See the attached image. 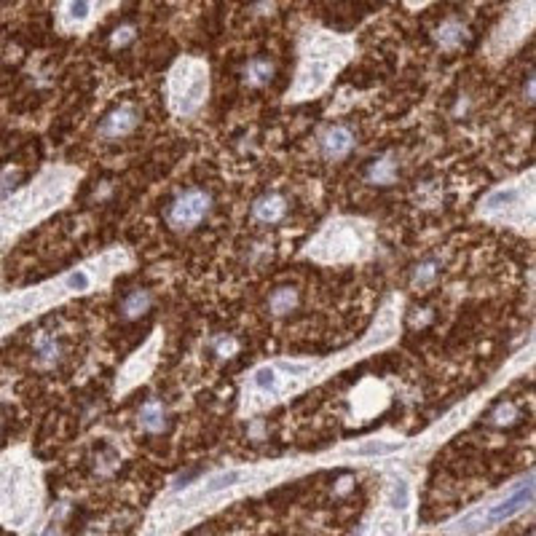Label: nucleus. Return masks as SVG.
<instances>
[{
  "label": "nucleus",
  "mask_w": 536,
  "mask_h": 536,
  "mask_svg": "<svg viewBox=\"0 0 536 536\" xmlns=\"http://www.w3.org/2000/svg\"><path fill=\"white\" fill-rule=\"evenodd\" d=\"M536 499V472L523 478V480L510 491V496H504L501 501H496L494 507H488L485 512L478 510L472 515H466L462 520V531L464 534H472V531H480V528H491V526H499L504 520H512L515 515H520L526 507H531Z\"/></svg>",
  "instance_id": "1"
},
{
  "label": "nucleus",
  "mask_w": 536,
  "mask_h": 536,
  "mask_svg": "<svg viewBox=\"0 0 536 536\" xmlns=\"http://www.w3.org/2000/svg\"><path fill=\"white\" fill-rule=\"evenodd\" d=\"M482 212L491 218H499V220L518 222V225L536 220V183L523 180L518 185L494 190L482 204Z\"/></svg>",
  "instance_id": "2"
},
{
  "label": "nucleus",
  "mask_w": 536,
  "mask_h": 536,
  "mask_svg": "<svg viewBox=\"0 0 536 536\" xmlns=\"http://www.w3.org/2000/svg\"><path fill=\"white\" fill-rule=\"evenodd\" d=\"M169 92H172V108L180 115L196 113L206 94V67L196 59H183L172 70Z\"/></svg>",
  "instance_id": "3"
},
{
  "label": "nucleus",
  "mask_w": 536,
  "mask_h": 536,
  "mask_svg": "<svg viewBox=\"0 0 536 536\" xmlns=\"http://www.w3.org/2000/svg\"><path fill=\"white\" fill-rule=\"evenodd\" d=\"M209 209H212V196L206 190H202V188H185L183 193H177V199L167 206L164 218H167V225L172 231L188 234V231H193L209 215Z\"/></svg>",
  "instance_id": "4"
},
{
  "label": "nucleus",
  "mask_w": 536,
  "mask_h": 536,
  "mask_svg": "<svg viewBox=\"0 0 536 536\" xmlns=\"http://www.w3.org/2000/svg\"><path fill=\"white\" fill-rule=\"evenodd\" d=\"M316 247H330L325 260H341L357 255V247H362V241H359V234L354 225H333L327 234L319 236Z\"/></svg>",
  "instance_id": "5"
},
{
  "label": "nucleus",
  "mask_w": 536,
  "mask_h": 536,
  "mask_svg": "<svg viewBox=\"0 0 536 536\" xmlns=\"http://www.w3.org/2000/svg\"><path fill=\"white\" fill-rule=\"evenodd\" d=\"M137 124H140V111L134 105H129V102H124V105H118L115 111L105 115V121L99 127V134L105 140H124V137H129L131 131L137 129Z\"/></svg>",
  "instance_id": "6"
},
{
  "label": "nucleus",
  "mask_w": 536,
  "mask_h": 536,
  "mask_svg": "<svg viewBox=\"0 0 536 536\" xmlns=\"http://www.w3.org/2000/svg\"><path fill=\"white\" fill-rule=\"evenodd\" d=\"M354 145H357L354 131L349 129V127H343V124H335V127H330V129L319 137V148L325 153V159H330V161L346 159L354 150Z\"/></svg>",
  "instance_id": "7"
},
{
  "label": "nucleus",
  "mask_w": 536,
  "mask_h": 536,
  "mask_svg": "<svg viewBox=\"0 0 536 536\" xmlns=\"http://www.w3.org/2000/svg\"><path fill=\"white\" fill-rule=\"evenodd\" d=\"M287 212H290V204L282 193H266L252 204V215L263 225H277L287 218Z\"/></svg>",
  "instance_id": "8"
},
{
  "label": "nucleus",
  "mask_w": 536,
  "mask_h": 536,
  "mask_svg": "<svg viewBox=\"0 0 536 536\" xmlns=\"http://www.w3.org/2000/svg\"><path fill=\"white\" fill-rule=\"evenodd\" d=\"M466 27H464L462 22H456V19H448L443 22L440 27H437V33H435V40H437V46L445 49V51H456V49H462L464 43H466Z\"/></svg>",
  "instance_id": "9"
},
{
  "label": "nucleus",
  "mask_w": 536,
  "mask_h": 536,
  "mask_svg": "<svg viewBox=\"0 0 536 536\" xmlns=\"http://www.w3.org/2000/svg\"><path fill=\"white\" fill-rule=\"evenodd\" d=\"M394 177H397V156L394 153L375 159L368 167V183L373 185H389L394 183Z\"/></svg>",
  "instance_id": "10"
},
{
  "label": "nucleus",
  "mask_w": 536,
  "mask_h": 536,
  "mask_svg": "<svg viewBox=\"0 0 536 536\" xmlns=\"http://www.w3.org/2000/svg\"><path fill=\"white\" fill-rule=\"evenodd\" d=\"M274 78V62L266 56H255L244 67V83L247 86H266Z\"/></svg>",
  "instance_id": "11"
},
{
  "label": "nucleus",
  "mask_w": 536,
  "mask_h": 536,
  "mask_svg": "<svg viewBox=\"0 0 536 536\" xmlns=\"http://www.w3.org/2000/svg\"><path fill=\"white\" fill-rule=\"evenodd\" d=\"M150 309V293L148 290H131L129 295L121 300V314L127 319H140L143 314H148Z\"/></svg>",
  "instance_id": "12"
},
{
  "label": "nucleus",
  "mask_w": 536,
  "mask_h": 536,
  "mask_svg": "<svg viewBox=\"0 0 536 536\" xmlns=\"http://www.w3.org/2000/svg\"><path fill=\"white\" fill-rule=\"evenodd\" d=\"M295 306H298V290L295 287H277V290L271 293V298H268V309L279 316L295 311Z\"/></svg>",
  "instance_id": "13"
},
{
  "label": "nucleus",
  "mask_w": 536,
  "mask_h": 536,
  "mask_svg": "<svg viewBox=\"0 0 536 536\" xmlns=\"http://www.w3.org/2000/svg\"><path fill=\"white\" fill-rule=\"evenodd\" d=\"M140 426L145 432H161L167 426V410L161 407V403H145L140 410Z\"/></svg>",
  "instance_id": "14"
},
{
  "label": "nucleus",
  "mask_w": 536,
  "mask_h": 536,
  "mask_svg": "<svg viewBox=\"0 0 536 536\" xmlns=\"http://www.w3.org/2000/svg\"><path fill=\"white\" fill-rule=\"evenodd\" d=\"M437 277V263L435 260H426L421 266H416V271H413V284L416 287H429L432 282Z\"/></svg>",
  "instance_id": "15"
},
{
  "label": "nucleus",
  "mask_w": 536,
  "mask_h": 536,
  "mask_svg": "<svg viewBox=\"0 0 536 536\" xmlns=\"http://www.w3.org/2000/svg\"><path fill=\"white\" fill-rule=\"evenodd\" d=\"M239 478H241V472H222V475H215V478H212V480L202 488V494H206V496H209V494H218V491H222V488L234 485Z\"/></svg>",
  "instance_id": "16"
},
{
  "label": "nucleus",
  "mask_w": 536,
  "mask_h": 536,
  "mask_svg": "<svg viewBox=\"0 0 536 536\" xmlns=\"http://www.w3.org/2000/svg\"><path fill=\"white\" fill-rule=\"evenodd\" d=\"M491 419H494V424H499V426L515 424V421H518V407L512 405V403H504V405H499L494 413H491Z\"/></svg>",
  "instance_id": "17"
},
{
  "label": "nucleus",
  "mask_w": 536,
  "mask_h": 536,
  "mask_svg": "<svg viewBox=\"0 0 536 536\" xmlns=\"http://www.w3.org/2000/svg\"><path fill=\"white\" fill-rule=\"evenodd\" d=\"M67 290H75V293H83V290H89L92 287V277L86 274V271H75V274H70L67 277Z\"/></svg>",
  "instance_id": "18"
},
{
  "label": "nucleus",
  "mask_w": 536,
  "mask_h": 536,
  "mask_svg": "<svg viewBox=\"0 0 536 536\" xmlns=\"http://www.w3.org/2000/svg\"><path fill=\"white\" fill-rule=\"evenodd\" d=\"M407 482L405 480H397L394 482V488H391V507H397V510H405L407 507Z\"/></svg>",
  "instance_id": "19"
},
{
  "label": "nucleus",
  "mask_w": 536,
  "mask_h": 536,
  "mask_svg": "<svg viewBox=\"0 0 536 536\" xmlns=\"http://www.w3.org/2000/svg\"><path fill=\"white\" fill-rule=\"evenodd\" d=\"M400 445L397 443H368V445H359L357 453H368V456H381V453H391L397 450Z\"/></svg>",
  "instance_id": "20"
},
{
  "label": "nucleus",
  "mask_w": 536,
  "mask_h": 536,
  "mask_svg": "<svg viewBox=\"0 0 536 536\" xmlns=\"http://www.w3.org/2000/svg\"><path fill=\"white\" fill-rule=\"evenodd\" d=\"M252 381H255V387H258V389L268 391V389L277 387V373H274L271 368H263V370H258V373H255V378H252Z\"/></svg>",
  "instance_id": "21"
},
{
  "label": "nucleus",
  "mask_w": 536,
  "mask_h": 536,
  "mask_svg": "<svg viewBox=\"0 0 536 536\" xmlns=\"http://www.w3.org/2000/svg\"><path fill=\"white\" fill-rule=\"evenodd\" d=\"M131 38H134V27H131V24H121V27L113 33V46H118V49H121V46H127V43H129Z\"/></svg>",
  "instance_id": "22"
},
{
  "label": "nucleus",
  "mask_w": 536,
  "mask_h": 536,
  "mask_svg": "<svg viewBox=\"0 0 536 536\" xmlns=\"http://www.w3.org/2000/svg\"><path fill=\"white\" fill-rule=\"evenodd\" d=\"M89 8H92L89 3H70V6H67V17L75 19V22H81V19L89 17Z\"/></svg>",
  "instance_id": "23"
},
{
  "label": "nucleus",
  "mask_w": 536,
  "mask_h": 536,
  "mask_svg": "<svg viewBox=\"0 0 536 536\" xmlns=\"http://www.w3.org/2000/svg\"><path fill=\"white\" fill-rule=\"evenodd\" d=\"M231 352H236V341H234V338H218V341H215V354L231 357Z\"/></svg>",
  "instance_id": "24"
},
{
  "label": "nucleus",
  "mask_w": 536,
  "mask_h": 536,
  "mask_svg": "<svg viewBox=\"0 0 536 536\" xmlns=\"http://www.w3.org/2000/svg\"><path fill=\"white\" fill-rule=\"evenodd\" d=\"M523 94H526L531 102H536V70L528 75V81H526V89H523Z\"/></svg>",
  "instance_id": "25"
},
{
  "label": "nucleus",
  "mask_w": 536,
  "mask_h": 536,
  "mask_svg": "<svg viewBox=\"0 0 536 536\" xmlns=\"http://www.w3.org/2000/svg\"><path fill=\"white\" fill-rule=\"evenodd\" d=\"M373 536H397V526L394 523H381V526H375V534Z\"/></svg>",
  "instance_id": "26"
},
{
  "label": "nucleus",
  "mask_w": 536,
  "mask_h": 536,
  "mask_svg": "<svg viewBox=\"0 0 536 536\" xmlns=\"http://www.w3.org/2000/svg\"><path fill=\"white\" fill-rule=\"evenodd\" d=\"M40 536H56V528H54V526H49V528H46V531H43Z\"/></svg>",
  "instance_id": "27"
}]
</instances>
